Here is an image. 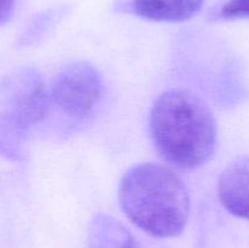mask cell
I'll return each instance as SVG.
<instances>
[{
	"mask_svg": "<svg viewBox=\"0 0 249 248\" xmlns=\"http://www.w3.org/2000/svg\"><path fill=\"white\" fill-rule=\"evenodd\" d=\"M150 130L160 157L180 169L201 167L215 151V118L206 102L189 90H168L158 96L151 109Z\"/></svg>",
	"mask_w": 249,
	"mask_h": 248,
	"instance_id": "cell-1",
	"label": "cell"
},
{
	"mask_svg": "<svg viewBox=\"0 0 249 248\" xmlns=\"http://www.w3.org/2000/svg\"><path fill=\"white\" fill-rule=\"evenodd\" d=\"M119 201L126 216L156 237L180 235L189 220V190L164 165L143 163L130 168L122 179Z\"/></svg>",
	"mask_w": 249,
	"mask_h": 248,
	"instance_id": "cell-2",
	"label": "cell"
},
{
	"mask_svg": "<svg viewBox=\"0 0 249 248\" xmlns=\"http://www.w3.org/2000/svg\"><path fill=\"white\" fill-rule=\"evenodd\" d=\"M104 95L99 71L85 61L70 63L57 73L51 89V99L67 116L85 118Z\"/></svg>",
	"mask_w": 249,
	"mask_h": 248,
	"instance_id": "cell-3",
	"label": "cell"
},
{
	"mask_svg": "<svg viewBox=\"0 0 249 248\" xmlns=\"http://www.w3.org/2000/svg\"><path fill=\"white\" fill-rule=\"evenodd\" d=\"M4 95L9 107L7 125L14 135L43 121L50 109L51 95L36 71L27 70L10 78Z\"/></svg>",
	"mask_w": 249,
	"mask_h": 248,
	"instance_id": "cell-4",
	"label": "cell"
},
{
	"mask_svg": "<svg viewBox=\"0 0 249 248\" xmlns=\"http://www.w3.org/2000/svg\"><path fill=\"white\" fill-rule=\"evenodd\" d=\"M218 195L226 211L249 220V156H240L224 169Z\"/></svg>",
	"mask_w": 249,
	"mask_h": 248,
	"instance_id": "cell-5",
	"label": "cell"
},
{
	"mask_svg": "<svg viewBox=\"0 0 249 248\" xmlns=\"http://www.w3.org/2000/svg\"><path fill=\"white\" fill-rule=\"evenodd\" d=\"M204 0H131L130 10L141 18L156 22H182L199 12Z\"/></svg>",
	"mask_w": 249,
	"mask_h": 248,
	"instance_id": "cell-6",
	"label": "cell"
},
{
	"mask_svg": "<svg viewBox=\"0 0 249 248\" xmlns=\"http://www.w3.org/2000/svg\"><path fill=\"white\" fill-rule=\"evenodd\" d=\"M87 248H141L136 238L118 220L97 214L89 228Z\"/></svg>",
	"mask_w": 249,
	"mask_h": 248,
	"instance_id": "cell-7",
	"label": "cell"
},
{
	"mask_svg": "<svg viewBox=\"0 0 249 248\" xmlns=\"http://www.w3.org/2000/svg\"><path fill=\"white\" fill-rule=\"evenodd\" d=\"M218 17L221 19L249 18V0H229L221 6Z\"/></svg>",
	"mask_w": 249,
	"mask_h": 248,
	"instance_id": "cell-8",
	"label": "cell"
},
{
	"mask_svg": "<svg viewBox=\"0 0 249 248\" xmlns=\"http://www.w3.org/2000/svg\"><path fill=\"white\" fill-rule=\"evenodd\" d=\"M16 0H0V26L6 23L14 12Z\"/></svg>",
	"mask_w": 249,
	"mask_h": 248,
	"instance_id": "cell-9",
	"label": "cell"
}]
</instances>
